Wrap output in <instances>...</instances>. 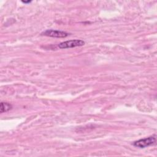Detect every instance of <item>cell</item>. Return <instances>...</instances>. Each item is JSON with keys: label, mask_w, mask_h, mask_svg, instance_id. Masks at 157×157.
I'll return each instance as SVG.
<instances>
[{"label": "cell", "mask_w": 157, "mask_h": 157, "mask_svg": "<svg viewBox=\"0 0 157 157\" xmlns=\"http://www.w3.org/2000/svg\"><path fill=\"white\" fill-rule=\"evenodd\" d=\"M156 142V135H153L150 137L136 140L134 142L133 145L135 147L142 148H145L150 145H152L155 144Z\"/></svg>", "instance_id": "6da1fadb"}, {"label": "cell", "mask_w": 157, "mask_h": 157, "mask_svg": "<svg viewBox=\"0 0 157 157\" xmlns=\"http://www.w3.org/2000/svg\"><path fill=\"white\" fill-rule=\"evenodd\" d=\"M85 45V42L80 39L69 40L64 42H62L58 45L59 48H74L76 47H80Z\"/></svg>", "instance_id": "7a4b0ae2"}, {"label": "cell", "mask_w": 157, "mask_h": 157, "mask_svg": "<svg viewBox=\"0 0 157 157\" xmlns=\"http://www.w3.org/2000/svg\"><path fill=\"white\" fill-rule=\"evenodd\" d=\"M41 35L48 36V37H57V38H61V37H66L69 35L68 33H66L65 31H60V30H55V29H47L45 31L42 32L41 33Z\"/></svg>", "instance_id": "3957f363"}, {"label": "cell", "mask_w": 157, "mask_h": 157, "mask_svg": "<svg viewBox=\"0 0 157 157\" xmlns=\"http://www.w3.org/2000/svg\"><path fill=\"white\" fill-rule=\"evenodd\" d=\"M12 108V106L10 104H9L8 102H2L1 103V105H0V112L2 113L4 112H8Z\"/></svg>", "instance_id": "277c9868"}, {"label": "cell", "mask_w": 157, "mask_h": 157, "mask_svg": "<svg viewBox=\"0 0 157 157\" xmlns=\"http://www.w3.org/2000/svg\"><path fill=\"white\" fill-rule=\"evenodd\" d=\"M31 1H22V2H23V3H25V4H27V3H29V2H31Z\"/></svg>", "instance_id": "5b68a950"}]
</instances>
